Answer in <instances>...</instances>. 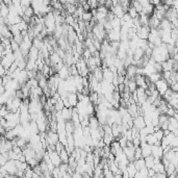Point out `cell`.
Returning a JSON list of instances; mask_svg holds the SVG:
<instances>
[{
	"mask_svg": "<svg viewBox=\"0 0 178 178\" xmlns=\"http://www.w3.org/2000/svg\"><path fill=\"white\" fill-rule=\"evenodd\" d=\"M150 57H152L155 62H158V63H162L165 60H167L168 58H170L169 51L167 49V44L162 43L161 46L154 47L152 49V53Z\"/></svg>",
	"mask_w": 178,
	"mask_h": 178,
	"instance_id": "1",
	"label": "cell"
},
{
	"mask_svg": "<svg viewBox=\"0 0 178 178\" xmlns=\"http://www.w3.org/2000/svg\"><path fill=\"white\" fill-rule=\"evenodd\" d=\"M0 62H1L2 66H3V68L6 71L9 67H11L12 64L15 62L14 52H9V53H5V54H3L1 57H0Z\"/></svg>",
	"mask_w": 178,
	"mask_h": 178,
	"instance_id": "2",
	"label": "cell"
},
{
	"mask_svg": "<svg viewBox=\"0 0 178 178\" xmlns=\"http://www.w3.org/2000/svg\"><path fill=\"white\" fill-rule=\"evenodd\" d=\"M2 167L5 169V171L7 172V174H9V176H16V174L18 172V168L16 166L15 159H9Z\"/></svg>",
	"mask_w": 178,
	"mask_h": 178,
	"instance_id": "3",
	"label": "cell"
},
{
	"mask_svg": "<svg viewBox=\"0 0 178 178\" xmlns=\"http://www.w3.org/2000/svg\"><path fill=\"white\" fill-rule=\"evenodd\" d=\"M122 149H123V152H124V154H125V156L127 157V159H128L129 162H133L134 161V149H136L133 144H132L131 142H127V145Z\"/></svg>",
	"mask_w": 178,
	"mask_h": 178,
	"instance_id": "4",
	"label": "cell"
},
{
	"mask_svg": "<svg viewBox=\"0 0 178 178\" xmlns=\"http://www.w3.org/2000/svg\"><path fill=\"white\" fill-rule=\"evenodd\" d=\"M46 152H47L48 156H49L50 161H51V162L54 167H58L60 164H62V159H60L58 152H56L55 150H51V149L46 150Z\"/></svg>",
	"mask_w": 178,
	"mask_h": 178,
	"instance_id": "5",
	"label": "cell"
},
{
	"mask_svg": "<svg viewBox=\"0 0 178 178\" xmlns=\"http://www.w3.org/2000/svg\"><path fill=\"white\" fill-rule=\"evenodd\" d=\"M154 86L157 90V92L159 93V95L162 96L165 94V92L169 89V83H168L164 78H161V79H158L156 82H154Z\"/></svg>",
	"mask_w": 178,
	"mask_h": 178,
	"instance_id": "6",
	"label": "cell"
},
{
	"mask_svg": "<svg viewBox=\"0 0 178 178\" xmlns=\"http://www.w3.org/2000/svg\"><path fill=\"white\" fill-rule=\"evenodd\" d=\"M164 150H162L161 145H151V155L154 158L162 159Z\"/></svg>",
	"mask_w": 178,
	"mask_h": 178,
	"instance_id": "7",
	"label": "cell"
},
{
	"mask_svg": "<svg viewBox=\"0 0 178 178\" xmlns=\"http://www.w3.org/2000/svg\"><path fill=\"white\" fill-rule=\"evenodd\" d=\"M132 126H133L134 128L138 129V130H140V129H142V128H144V127L146 126V124H145L143 116L139 115V116L134 117V118L132 119Z\"/></svg>",
	"mask_w": 178,
	"mask_h": 178,
	"instance_id": "8",
	"label": "cell"
},
{
	"mask_svg": "<svg viewBox=\"0 0 178 178\" xmlns=\"http://www.w3.org/2000/svg\"><path fill=\"white\" fill-rule=\"evenodd\" d=\"M136 98H138V105H141V104H143L147 100V94L145 89L136 88Z\"/></svg>",
	"mask_w": 178,
	"mask_h": 178,
	"instance_id": "9",
	"label": "cell"
},
{
	"mask_svg": "<svg viewBox=\"0 0 178 178\" xmlns=\"http://www.w3.org/2000/svg\"><path fill=\"white\" fill-rule=\"evenodd\" d=\"M109 11H111V13L115 15V17L120 18V19H121L122 17H123V15L126 13V11L123 9V6H122L120 3L116 4V5H113V6L111 7V9H109Z\"/></svg>",
	"mask_w": 178,
	"mask_h": 178,
	"instance_id": "10",
	"label": "cell"
},
{
	"mask_svg": "<svg viewBox=\"0 0 178 178\" xmlns=\"http://www.w3.org/2000/svg\"><path fill=\"white\" fill-rule=\"evenodd\" d=\"M136 35L140 38V39H143V40H147L148 38V35L150 32V27L149 26H141L140 28H138L136 30Z\"/></svg>",
	"mask_w": 178,
	"mask_h": 178,
	"instance_id": "11",
	"label": "cell"
},
{
	"mask_svg": "<svg viewBox=\"0 0 178 178\" xmlns=\"http://www.w3.org/2000/svg\"><path fill=\"white\" fill-rule=\"evenodd\" d=\"M142 150V157H146L148 155H151V145L147 144L146 142H141L140 144Z\"/></svg>",
	"mask_w": 178,
	"mask_h": 178,
	"instance_id": "12",
	"label": "cell"
},
{
	"mask_svg": "<svg viewBox=\"0 0 178 178\" xmlns=\"http://www.w3.org/2000/svg\"><path fill=\"white\" fill-rule=\"evenodd\" d=\"M134 80L136 82V85L138 88H142V89H147V83H146V80H145V75H142V74H136L134 76Z\"/></svg>",
	"mask_w": 178,
	"mask_h": 178,
	"instance_id": "13",
	"label": "cell"
},
{
	"mask_svg": "<svg viewBox=\"0 0 178 178\" xmlns=\"http://www.w3.org/2000/svg\"><path fill=\"white\" fill-rule=\"evenodd\" d=\"M57 75L60 76V79H67L68 77L70 76V71H69V67L67 65H64L60 70L57 71Z\"/></svg>",
	"mask_w": 178,
	"mask_h": 178,
	"instance_id": "14",
	"label": "cell"
},
{
	"mask_svg": "<svg viewBox=\"0 0 178 178\" xmlns=\"http://www.w3.org/2000/svg\"><path fill=\"white\" fill-rule=\"evenodd\" d=\"M178 129V121L175 117H169L168 120V130L169 131H174Z\"/></svg>",
	"mask_w": 178,
	"mask_h": 178,
	"instance_id": "15",
	"label": "cell"
},
{
	"mask_svg": "<svg viewBox=\"0 0 178 178\" xmlns=\"http://www.w3.org/2000/svg\"><path fill=\"white\" fill-rule=\"evenodd\" d=\"M88 126L90 127V129H97L100 127L99 121H98L97 117H96L95 115L89 117V125Z\"/></svg>",
	"mask_w": 178,
	"mask_h": 178,
	"instance_id": "16",
	"label": "cell"
},
{
	"mask_svg": "<svg viewBox=\"0 0 178 178\" xmlns=\"http://www.w3.org/2000/svg\"><path fill=\"white\" fill-rule=\"evenodd\" d=\"M67 99H68V101H69V104H70L71 107H75L76 104H77V102H78L77 93H68Z\"/></svg>",
	"mask_w": 178,
	"mask_h": 178,
	"instance_id": "17",
	"label": "cell"
},
{
	"mask_svg": "<svg viewBox=\"0 0 178 178\" xmlns=\"http://www.w3.org/2000/svg\"><path fill=\"white\" fill-rule=\"evenodd\" d=\"M60 113L64 120L69 121L71 120V116H72V107H64Z\"/></svg>",
	"mask_w": 178,
	"mask_h": 178,
	"instance_id": "18",
	"label": "cell"
},
{
	"mask_svg": "<svg viewBox=\"0 0 178 178\" xmlns=\"http://www.w3.org/2000/svg\"><path fill=\"white\" fill-rule=\"evenodd\" d=\"M147 144L149 145H161V141L156 139V136H154V133H149L146 136V139H145Z\"/></svg>",
	"mask_w": 178,
	"mask_h": 178,
	"instance_id": "19",
	"label": "cell"
},
{
	"mask_svg": "<svg viewBox=\"0 0 178 178\" xmlns=\"http://www.w3.org/2000/svg\"><path fill=\"white\" fill-rule=\"evenodd\" d=\"M9 5L0 0V13H1V17L2 18H7L9 16Z\"/></svg>",
	"mask_w": 178,
	"mask_h": 178,
	"instance_id": "20",
	"label": "cell"
},
{
	"mask_svg": "<svg viewBox=\"0 0 178 178\" xmlns=\"http://www.w3.org/2000/svg\"><path fill=\"white\" fill-rule=\"evenodd\" d=\"M126 171L128 172L129 177H134V174H136L138 170H136V167H134L133 162H128V165H127V167H126Z\"/></svg>",
	"mask_w": 178,
	"mask_h": 178,
	"instance_id": "21",
	"label": "cell"
},
{
	"mask_svg": "<svg viewBox=\"0 0 178 178\" xmlns=\"http://www.w3.org/2000/svg\"><path fill=\"white\" fill-rule=\"evenodd\" d=\"M134 177L136 178H146L148 177V169L146 167L142 168L141 170L136 171V173L134 174Z\"/></svg>",
	"mask_w": 178,
	"mask_h": 178,
	"instance_id": "22",
	"label": "cell"
},
{
	"mask_svg": "<svg viewBox=\"0 0 178 178\" xmlns=\"http://www.w3.org/2000/svg\"><path fill=\"white\" fill-rule=\"evenodd\" d=\"M143 158L145 161V166H146L147 169H151L155 162L154 157L152 156V155H148V156H146V157H143Z\"/></svg>",
	"mask_w": 178,
	"mask_h": 178,
	"instance_id": "23",
	"label": "cell"
},
{
	"mask_svg": "<svg viewBox=\"0 0 178 178\" xmlns=\"http://www.w3.org/2000/svg\"><path fill=\"white\" fill-rule=\"evenodd\" d=\"M58 154H60V159H62V162H68V161H69L70 154L68 153V151L66 150L65 147H64V148L60 150V152H58Z\"/></svg>",
	"mask_w": 178,
	"mask_h": 178,
	"instance_id": "24",
	"label": "cell"
},
{
	"mask_svg": "<svg viewBox=\"0 0 178 178\" xmlns=\"http://www.w3.org/2000/svg\"><path fill=\"white\" fill-rule=\"evenodd\" d=\"M102 141L105 145H111L115 141V136H113V133H104L102 136Z\"/></svg>",
	"mask_w": 178,
	"mask_h": 178,
	"instance_id": "25",
	"label": "cell"
},
{
	"mask_svg": "<svg viewBox=\"0 0 178 178\" xmlns=\"http://www.w3.org/2000/svg\"><path fill=\"white\" fill-rule=\"evenodd\" d=\"M152 170L155 172V173H159V172H165V166L164 164L161 162H154L153 167L151 168Z\"/></svg>",
	"mask_w": 178,
	"mask_h": 178,
	"instance_id": "26",
	"label": "cell"
},
{
	"mask_svg": "<svg viewBox=\"0 0 178 178\" xmlns=\"http://www.w3.org/2000/svg\"><path fill=\"white\" fill-rule=\"evenodd\" d=\"M133 164H134V167H136V169L138 170V171H139V170H141L142 168L146 167V166H145V161H144L143 157H141V158H138V159H134Z\"/></svg>",
	"mask_w": 178,
	"mask_h": 178,
	"instance_id": "27",
	"label": "cell"
},
{
	"mask_svg": "<svg viewBox=\"0 0 178 178\" xmlns=\"http://www.w3.org/2000/svg\"><path fill=\"white\" fill-rule=\"evenodd\" d=\"M148 77H149L150 81H151L152 83H154V82H156V81L158 80V79H161V78H162V73L153 72V73H151L150 75H148Z\"/></svg>",
	"mask_w": 178,
	"mask_h": 178,
	"instance_id": "28",
	"label": "cell"
},
{
	"mask_svg": "<svg viewBox=\"0 0 178 178\" xmlns=\"http://www.w3.org/2000/svg\"><path fill=\"white\" fill-rule=\"evenodd\" d=\"M126 13L131 17V19H134V18H138L139 17V13L136 11V9H134V7L132 6V5L128 6V9H127Z\"/></svg>",
	"mask_w": 178,
	"mask_h": 178,
	"instance_id": "29",
	"label": "cell"
},
{
	"mask_svg": "<svg viewBox=\"0 0 178 178\" xmlns=\"http://www.w3.org/2000/svg\"><path fill=\"white\" fill-rule=\"evenodd\" d=\"M92 19H93V14H92V12H90V11L83 12L82 16H81V20H82V21H85V22H90Z\"/></svg>",
	"mask_w": 178,
	"mask_h": 178,
	"instance_id": "30",
	"label": "cell"
},
{
	"mask_svg": "<svg viewBox=\"0 0 178 178\" xmlns=\"http://www.w3.org/2000/svg\"><path fill=\"white\" fill-rule=\"evenodd\" d=\"M53 106H54V111H60L64 107H65V106H64L63 100H62L60 98V99H57L56 102L54 103V105H53Z\"/></svg>",
	"mask_w": 178,
	"mask_h": 178,
	"instance_id": "31",
	"label": "cell"
},
{
	"mask_svg": "<svg viewBox=\"0 0 178 178\" xmlns=\"http://www.w3.org/2000/svg\"><path fill=\"white\" fill-rule=\"evenodd\" d=\"M153 133H154V136H156V139L158 140V141H162V136H165V134H164V130H162V128H158L157 130H155Z\"/></svg>",
	"mask_w": 178,
	"mask_h": 178,
	"instance_id": "32",
	"label": "cell"
},
{
	"mask_svg": "<svg viewBox=\"0 0 178 178\" xmlns=\"http://www.w3.org/2000/svg\"><path fill=\"white\" fill-rule=\"evenodd\" d=\"M11 49H12L13 52L17 51V50H19V44L15 42V41L13 40V39H11Z\"/></svg>",
	"mask_w": 178,
	"mask_h": 178,
	"instance_id": "33",
	"label": "cell"
},
{
	"mask_svg": "<svg viewBox=\"0 0 178 178\" xmlns=\"http://www.w3.org/2000/svg\"><path fill=\"white\" fill-rule=\"evenodd\" d=\"M169 88L171 89L173 92H178V83H177V81H174V82L170 83Z\"/></svg>",
	"mask_w": 178,
	"mask_h": 178,
	"instance_id": "34",
	"label": "cell"
},
{
	"mask_svg": "<svg viewBox=\"0 0 178 178\" xmlns=\"http://www.w3.org/2000/svg\"><path fill=\"white\" fill-rule=\"evenodd\" d=\"M170 147L173 148V147H178V136H174V139L172 140L171 144H170Z\"/></svg>",
	"mask_w": 178,
	"mask_h": 178,
	"instance_id": "35",
	"label": "cell"
},
{
	"mask_svg": "<svg viewBox=\"0 0 178 178\" xmlns=\"http://www.w3.org/2000/svg\"><path fill=\"white\" fill-rule=\"evenodd\" d=\"M4 74H5V69L3 68V66H2L1 62H0V77H2Z\"/></svg>",
	"mask_w": 178,
	"mask_h": 178,
	"instance_id": "36",
	"label": "cell"
},
{
	"mask_svg": "<svg viewBox=\"0 0 178 178\" xmlns=\"http://www.w3.org/2000/svg\"><path fill=\"white\" fill-rule=\"evenodd\" d=\"M3 54H4V45L0 42V57H1Z\"/></svg>",
	"mask_w": 178,
	"mask_h": 178,
	"instance_id": "37",
	"label": "cell"
},
{
	"mask_svg": "<svg viewBox=\"0 0 178 178\" xmlns=\"http://www.w3.org/2000/svg\"><path fill=\"white\" fill-rule=\"evenodd\" d=\"M77 1H78V2H80V3H81V2H83L85 0H77Z\"/></svg>",
	"mask_w": 178,
	"mask_h": 178,
	"instance_id": "38",
	"label": "cell"
},
{
	"mask_svg": "<svg viewBox=\"0 0 178 178\" xmlns=\"http://www.w3.org/2000/svg\"><path fill=\"white\" fill-rule=\"evenodd\" d=\"M48 1H49V2H50V1H51V0H48Z\"/></svg>",
	"mask_w": 178,
	"mask_h": 178,
	"instance_id": "39",
	"label": "cell"
}]
</instances>
